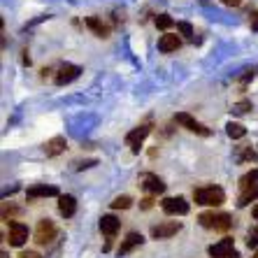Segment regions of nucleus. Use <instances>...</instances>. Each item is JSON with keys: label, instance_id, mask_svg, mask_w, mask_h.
<instances>
[{"label": "nucleus", "instance_id": "nucleus-1", "mask_svg": "<svg viewBox=\"0 0 258 258\" xmlns=\"http://www.w3.org/2000/svg\"><path fill=\"white\" fill-rule=\"evenodd\" d=\"M193 200L203 207H221L226 203V193L219 186H200L193 191Z\"/></svg>", "mask_w": 258, "mask_h": 258}, {"label": "nucleus", "instance_id": "nucleus-2", "mask_svg": "<svg viewBox=\"0 0 258 258\" xmlns=\"http://www.w3.org/2000/svg\"><path fill=\"white\" fill-rule=\"evenodd\" d=\"M198 221L203 228L207 230H216V233H226L233 226V219L230 214H223V212H203L198 216Z\"/></svg>", "mask_w": 258, "mask_h": 258}, {"label": "nucleus", "instance_id": "nucleus-3", "mask_svg": "<svg viewBox=\"0 0 258 258\" xmlns=\"http://www.w3.org/2000/svg\"><path fill=\"white\" fill-rule=\"evenodd\" d=\"M174 121H177L179 126H184L186 131H191V133H196V135H200V138H210V135H212L210 128H205L200 121H196L191 114H186V112H177V114H174Z\"/></svg>", "mask_w": 258, "mask_h": 258}, {"label": "nucleus", "instance_id": "nucleus-4", "mask_svg": "<svg viewBox=\"0 0 258 258\" xmlns=\"http://www.w3.org/2000/svg\"><path fill=\"white\" fill-rule=\"evenodd\" d=\"M207 251H210L212 258H240V253H237V249L233 244V237H223L216 244H212Z\"/></svg>", "mask_w": 258, "mask_h": 258}, {"label": "nucleus", "instance_id": "nucleus-5", "mask_svg": "<svg viewBox=\"0 0 258 258\" xmlns=\"http://www.w3.org/2000/svg\"><path fill=\"white\" fill-rule=\"evenodd\" d=\"M161 210L168 216H184V214H188V203L181 196H177V198H163Z\"/></svg>", "mask_w": 258, "mask_h": 258}, {"label": "nucleus", "instance_id": "nucleus-6", "mask_svg": "<svg viewBox=\"0 0 258 258\" xmlns=\"http://www.w3.org/2000/svg\"><path fill=\"white\" fill-rule=\"evenodd\" d=\"M149 133H151V126H149V123H142V126L133 128V131L126 135V144L131 147L133 154H138V151H140V147H142V142L147 140V135H149Z\"/></svg>", "mask_w": 258, "mask_h": 258}, {"label": "nucleus", "instance_id": "nucleus-7", "mask_svg": "<svg viewBox=\"0 0 258 258\" xmlns=\"http://www.w3.org/2000/svg\"><path fill=\"white\" fill-rule=\"evenodd\" d=\"M28 240V226L21 221H12L10 223V230H7V242L12 246H24Z\"/></svg>", "mask_w": 258, "mask_h": 258}, {"label": "nucleus", "instance_id": "nucleus-8", "mask_svg": "<svg viewBox=\"0 0 258 258\" xmlns=\"http://www.w3.org/2000/svg\"><path fill=\"white\" fill-rule=\"evenodd\" d=\"M179 230H181L179 221H163V223H158V226L151 228V237H154V240H168V237L177 235Z\"/></svg>", "mask_w": 258, "mask_h": 258}, {"label": "nucleus", "instance_id": "nucleus-9", "mask_svg": "<svg viewBox=\"0 0 258 258\" xmlns=\"http://www.w3.org/2000/svg\"><path fill=\"white\" fill-rule=\"evenodd\" d=\"M56 237V226L49 219H42L35 228V242L37 244H49Z\"/></svg>", "mask_w": 258, "mask_h": 258}, {"label": "nucleus", "instance_id": "nucleus-10", "mask_svg": "<svg viewBox=\"0 0 258 258\" xmlns=\"http://www.w3.org/2000/svg\"><path fill=\"white\" fill-rule=\"evenodd\" d=\"M79 75H82V68H79V66H72V63H66V66L56 72V79H54V82L58 86H66V84H70V82H75Z\"/></svg>", "mask_w": 258, "mask_h": 258}, {"label": "nucleus", "instance_id": "nucleus-11", "mask_svg": "<svg viewBox=\"0 0 258 258\" xmlns=\"http://www.w3.org/2000/svg\"><path fill=\"white\" fill-rule=\"evenodd\" d=\"M26 196H28V200H35V198H56L58 196V188L51 186V184H35V186H30L28 191H26Z\"/></svg>", "mask_w": 258, "mask_h": 258}, {"label": "nucleus", "instance_id": "nucleus-12", "mask_svg": "<svg viewBox=\"0 0 258 258\" xmlns=\"http://www.w3.org/2000/svg\"><path fill=\"white\" fill-rule=\"evenodd\" d=\"M142 188H144L147 193H151V196H158V193L165 191V184H163L161 177H156V174L147 172V174H142Z\"/></svg>", "mask_w": 258, "mask_h": 258}, {"label": "nucleus", "instance_id": "nucleus-13", "mask_svg": "<svg viewBox=\"0 0 258 258\" xmlns=\"http://www.w3.org/2000/svg\"><path fill=\"white\" fill-rule=\"evenodd\" d=\"M142 242H144V237L140 233H128L126 240H121L116 253H119V256H126V253H131L133 249H135V246H142Z\"/></svg>", "mask_w": 258, "mask_h": 258}, {"label": "nucleus", "instance_id": "nucleus-14", "mask_svg": "<svg viewBox=\"0 0 258 258\" xmlns=\"http://www.w3.org/2000/svg\"><path fill=\"white\" fill-rule=\"evenodd\" d=\"M119 228H121V221L116 219V216H112V214H105L100 219V233L102 235H107L109 240L114 237L116 233H119Z\"/></svg>", "mask_w": 258, "mask_h": 258}, {"label": "nucleus", "instance_id": "nucleus-15", "mask_svg": "<svg viewBox=\"0 0 258 258\" xmlns=\"http://www.w3.org/2000/svg\"><path fill=\"white\" fill-rule=\"evenodd\" d=\"M58 212L66 219L75 216V212H77V198L75 196H58Z\"/></svg>", "mask_w": 258, "mask_h": 258}, {"label": "nucleus", "instance_id": "nucleus-16", "mask_svg": "<svg viewBox=\"0 0 258 258\" xmlns=\"http://www.w3.org/2000/svg\"><path fill=\"white\" fill-rule=\"evenodd\" d=\"M179 47H181V40L177 35H172V33H165V35L158 40V49H161L163 54H172V51H177Z\"/></svg>", "mask_w": 258, "mask_h": 258}, {"label": "nucleus", "instance_id": "nucleus-17", "mask_svg": "<svg viewBox=\"0 0 258 258\" xmlns=\"http://www.w3.org/2000/svg\"><path fill=\"white\" fill-rule=\"evenodd\" d=\"M242 193L237 198V207H246L249 203L258 200V184H249V186H240Z\"/></svg>", "mask_w": 258, "mask_h": 258}, {"label": "nucleus", "instance_id": "nucleus-18", "mask_svg": "<svg viewBox=\"0 0 258 258\" xmlns=\"http://www.w3.org/2000/svg\"><path fill=\"white\" fill-rule=\"evenodd\" d=\"M66 147H68V142H66V138H51L47 144H44V154L47 156H58V154H63L66 151Z\"/></svg>", "mask_w": 258, "mask_h": 258}, {"label": "nucleus", "instance_id": "nucleus-19", "mask_svg": "<svg viewBox=\"0 0 258 258\" xmlns=\"http://www.w3.org/2000/svg\"><path fill=\"white\" fill-rule=\"evenodd\" d=\"M86 26H89L91 30H93V33H96L98 37H107L109 35V28L105 24H102L100 19H96V17H86V21H84Z\"/></svg>", "mask_w": 258, "mask_h": 258}, {"label": "nucleus", "instance_id": "nucleus-20", "mask_svg": "<svg viewBox=\"0 0 258 258\" xmlns=\"http://www.w3.org/2000/svg\"><path fill=\"white\" fill-rule=\"evenodd\" d=\"M226 133H228L230 140H242L246 135V128L242 126V123H235V121H230L228 126H226Z\"/></svg>", "mask_w": 258, "mask_h": 258}, {"label": "nucleus", "instance_id": "nucleus-21", "mask_svg": "<svg viewBox=\"0 0 258 258\" xmlns=\"http://www.w3.org/2000/svg\"><path fill=\"white\" fill-rule=\"evenodd\" d=\"M109 205H112V210H131V207H133V198H131V196H119V198H114Z\"/></svg>", "mask_w": 258, "mask_h": 258}, {"label": "nucleus", "instance_id": "nucleus-22", "mask_svg": "<svg viewBox=\"0 0 258 258\" xmlns=\"http://www.w3.org/2000/svg\"><path fill=\"white\" fill-rule=\"evenodd\" d=\"M156 26L161 30H168V28H172V26H174V19L170 17V14H158V17H156Z\"/></svg>", "mask_w": 258, "mask_h": 258}, {"label": "nucleus", "instance_id": "nucleus-23", "mask_svg": "<svg viewBox=\"0 0 258 258\" xmlns=\"http://www.w3.org/2000/svg\"><path fill=\"white\" fill-rule=\"evenodd\" d=\"M249 184H258V168L251 170V172H246L240 179V186H249Z\"/></svg>", "mask_w": 258, "mask_h": 258}, {"label": "nucleus", "instance_id": "nucleus-24", "mask_svg": "<svg viewBox=\"0 0 258 258\" xmlns=\"http://www.w3.org/2000/svg\"><path fill=\"white\" fill-rule=\"evenodd\" d=\"M246 246H249V249H258V226L249 230V235H246Z\"/></svg>", "mask_w": 258, "mask_h": 258}, {"label": "nucleus", "instance_id": "nucleus-25", "mask_svg": "<svg viewBox=\"0 0 258 258\" xmlns=\"http://www.w3.org/2000/svg\"><path fill=\"white\" fill-rule=\"evenodd\" d=\"M177 28H179V33L186 37V40H191V37H193V28H191V24H188V21H179V24H177Z\"/></svg>", "mask_w": 258, "mask_h": 258}, {"label": "nucleus", "instance_id": "nucleus-26", "mask_svg": "<svg viewBox=\"0 0 258 258\" xmlns=\"http://www.w3.org/2000/svg\"><path fill=\"white\" fill-rule=\"evenodd\" d=\"M249 109H251V102H249V100H242V102H237V105H233L235 114H246Z\"/></svg>", "mask_w": 258, "mask_h": 258}, {"label": "nucleus", "instance_id": "nucleus-27", "mask_svg": "<svg viewBox=\"0 0 258 258\" xmlns=\"http://www.w3.org/2000/svg\"><path fill=\"white\" fill-rule=\"evenodd\" d=\"M240 158H249V161H258V154H253L251 149H240Z\"/></svg>", "mask_w": 258, "mask_h": 258}, {"label": "nucleus", "instance_id": "nucleus-28", "mask_svg": "<svg viewBox=\"0 0 258 258\" xmlns=\"http://www.w3.org/2000/svg\"><path fill=\"white\" fill-rule=\"evenodd\" d=\"M249 26H251V30H256L258 33V10L256 12H251V17H249Z\"/></svg>", "mask_w": 258, "mask_h": 258}, {"label": "nucleus", "instance_id": "nucleus-29", "mask_svg": "<svg viewBox=\"0 0 258 258\" xmlns=\"http://www.w3.org/2000/svg\"><path fill=\"white\" fill-rule=\"evenodd\" d=\"M19 258H42V256H40L37 251H21L19 253Z\"/></svg>", "mask_w": 258, "mask_h": 258}, {"label": "nucleus", "instance_id": "nucleus-30", "mask_svg": "<svg viewBox=\"0 0 258 258\" xmlns=\"http://www.w3.org/2000/svg\"><path fill=\"white\" fill-rule=\"evenodd\" d=\"M221 3L223 5H228V7H240L244 0H221Z\"/></svg>", "mask_w": 258, "mask_h": 258}, {"label": "nucleus", "instance_id": "nucleus-31", "mask_svg": "<svg viewBox=\"0 0 258 258\" xmlns=\"http://www.w3.org/2000/svg\"><path fill=\"white\" fill-rule=\"evenodd\" d=\"M151 207H154V200H151V198H144L142 200V210H151Z\"/></svg>", "mask_w": 258, "mask_h": 258}, {"label": "nucleus", "instance_id": "nucleus-32", "mask_svg": "<svg viewBox=\"0 0 258 258\" xmlns=\"http://www.w3.org/2000/svg\"><path fill=\"white\" fill-rule=\"evenodd\" d=\"M251 216H253V219H256V221H258V205H256V207H253V210H251Z\"/></svg>", "mask_w": 258, "mask_h": 258}]
</instances>
